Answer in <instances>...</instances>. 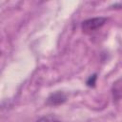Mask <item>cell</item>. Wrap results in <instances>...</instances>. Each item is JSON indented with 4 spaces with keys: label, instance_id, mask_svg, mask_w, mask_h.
<instances>
[{
    "label": "cell",
    "instance_id": "obj_1",
    "mask_svg": "<svg viewBox=\"0 0 122 122\" xmlns=\"http://www.w3.org/2000/svg\"><path fill=\"white\" fill-rule=\"evenodd\" d=\"M106 22H107V18L106 17H93V18H90V19H87V20L82 22L81 29H82V30L84 32L91 33V32L95 31L96 30L100 29L102 26L105 25Z\"/></svg>",
    "mask_w": 122,
    "mask_h": 122
},
{
    "label": "cell",
    "instance_id": "obj_2",
    "mask_svg": "<svg viewBox=\"0 0 122 122\" xmlns=\"http://www.w3.org/2000/svg\"><path fill=\"white\" fill-rule=\"evenodd\" d=\"M67 100V96L63 92L57 91L52 92L47 98V104L50 106H59Z\"/></svg>",
    "mask_w": 122,
    "mask_h": 122
},
{
    "label": "cell",
    "instance_id": "obj_3",
    "mask_svg": "<svg viewBox=\"0 0 122 122\" xmlns=\"http://www.w3.org/2000/svg\"><path fill=\"white\" fill-rule=\"evenodd\" d=\"M112 94L114 101L122 99V76L113 82L112 87Z\"/></svg>",
    "mask_w": 122,
    "mask_h": 122
},
{
    "label": "cell",
    "instance_id": "obj_4",
    "mask_svg": "<svg viewBox=\"0 0 122 122\" xmlns=\"http://www.w3.org/2000/svg\"><path fill=\"white\" fill-rule=\"evenodd\" d=\"M36 122H60V121L54 115L49 114V115H46V116H43V117L39 118Z\"/></svg>",
    "mask_w": 122,
    "mask_h": 122
},
{
    "label": "cell",
    "instance_id": "obj_5",
    "mask_svg": "<svg viewBox=\"0 0 122 122\" xmlns=\"http://www.w3.org/2000/svg\"><path fill=\"white\" fill-rule=\"evenodd\" d=\"M96 78H97L96 74L91 75V76L88 78L87 82H86L87 86H88V87H94V85H95V83H96Z\"/></svg>",
    "mask_w": 122,
    "mask_h": 122
}]
</instances>
